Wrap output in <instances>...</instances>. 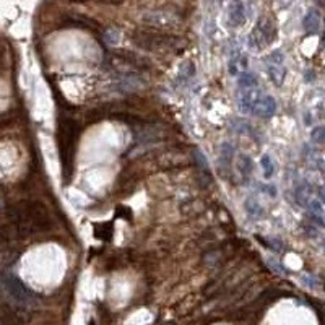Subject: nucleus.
Masks as SVG:
<instances>
[{"instance_id": "1", "label": "nucleus", "mask_w": 325, "mask_h": 325, "mask_svg": "<svg viewBox=\"0 0 325 325\" xmlns=\"http://www.w3.org/2000/svg\"><path fill=\"white\" fill-rule=\"evenodd\" d=\"M273 36H275L273 26H271L270 23L260 20L254 28V31H252V35H249V44L257 47V49H262V47H265L269 42H271Z\"/></svg>"}, {"instance_id": "2", "label": "nucleus", "mask_w": 325, "mask_h": 325, "mask_svg": "<svg viewBox=\"0 0 325 325\" xmlns=\"http://www.w3.org/2000/svg\"><path fill=\"white\" fill-rule=\"evenodd\" d=\"M3 286H5V289L10 293L12 298H15L17 301L26 303V304L31 303V299H33L31 291L28 289L20 280L15 278V276H12V275L5 276V278H3Z\"/></svg>"}, {"instance_id": "3", "label": "nucleus", "mask_w": 325, "mask_h": 325, "mask_svg": "<svg viewBox=\"0 0 325 325\" xmlns=\"http://www.w3.org/2000/svg\"><path fill=\"white\" fill-rule=\"evenodd\" d=\"M249 5L244 2H233L228 5V21L234 28H241L249 20V13H247Z\"/></svg>"}, {"instance_id": "4", "label": "nucleus", "mask_w": 325, "mask_h": 325, "mask_svg": "<svg viewBox=\"0 0 325 325\" xmlns=\"http://www.w3.org/2000/svg\"><path fill=\"white\" fill-rule=\"evenodd\" d=\"M264 96L260 93L259 88L254 90H241L239 93V108L244 114H254L255 104L259 103V99Z\"/></svg>"}, {"instance_id": "5", "label": "nucleus", "mask_w": 325, "mask_h": 325, "mask_svg": "<svg viewBox=\"0 0 325 325\" xmlns=\"http://www.w3.org/2000/svg\"><path fill=\"white\" fill-rule=\"evenodd\" d=\"M276 112V101L273 96L270 94H265L259 99V103L255 104L254 109V116L262 117V119H270Z\"/></svg>"}, {"instance_id": "6", "label": "nucleus", "mask_w": 325, "mask_h": 325, "mask_svg": "<svg viewBox=\"0 0 325 325\" xmlns=\"http://www.w3.org/2000/svg\"><path fill=\"white\" fill-rule=\"evenodd\" d=\"M320 21H322V18H320V12L315 10V8H310V10H307V13H306L304 18H303L304 31L307 33V35H315V33L320 30Z\"/></svg>"}, {"instance_id": "7", "label": "nucleus", "mask_w": 325, "mask_h": 325, "mask_svg": "<svg viewBox=\"0 0 325 325\" xmlns=\"http://www.w3.org/2000/svg\"><path fill=\"white\" fill-rule=\"evenodd\" d=\"M267 72H269L270 80L273 81V85L281 87L286 76V69L283 64H269L267 65Z\"/></svg>"}, {"instance_id": "8", "label": "nucleus", "mask_w": 325, "mask_h": 325, "mask_svg": "<svg viewBox=\"0 0 325 325\" xmlns=\"http://www.w3.org/2000/svg\"><path fill=\"white\" fill-rule=\"evenodd\" d=\"M237 87L241 90H254L259 88V78L252 72H242L237 76Z\"/></svg>"}, {"instance_id": "9", "label": "nucleus", "mask_w": 325, "mask_h": 325, "mask_svg": "<svg viewBox=\"0 0 325 325\" xmlns=\"http://www.w3.org/2000/svg\"><path fill=\"white\" fill-rule=\"evenodd\" d=\"M252 168H254V162H252L251 156L247 155H239L237 158V171L241 174V178L244 181H249L252 174Z\"/></svg>"}, {"instance_id": "10", "label": "nucleus", "mask_w": 325, "mask_h": 325, "mask_svg": "<svg viewBox=\"0 0 325 325\" xmlns=\"http://www.w3.org/2000/svg\"><path fill=\"white\" fill-rule=\"evenodd\" d=\"M260 164H262V169H264V176L267 179L269 178H271L273 176V173H275V162H273V160L269 156V155H264L260 158Z\"/></svg>"}, {"instance_id": "11", "label": "nucleus", "mask_w": 325, "mask_h": 325, "mask_svg": "<svg viewBox=\"0 0 325 325\" xmlns=\"http://www.w3.org/2000/svg\"><path fill=\"white\" fill-rule=\"evenodd\" d=\"M310 140L314 143H319V145H324L325 143V127H315L312 132H310Z\"/></svg>"}, {"instance_id": "12", "label": "nucleus", "mask_w": 325, "mask_h": 325, "mask_svg": "<svg viewBox=\"0 0 325 325\" xmlns=\"http://www.w3.org/2000/svg\"><path fill=\"white\" fill-rule=\"evenodd\" d=\"M265 262H267V265H269L270 269L275 271V273H278V275H288V270H286L278 260H275V259H271V257H269V259H267Z\"/></svg>"}, {"instance_id": "13", "label": "nucleus", "mask_w": 325, "mask_h": 325, "mask_svg": "<svg viewBox=\"0 0 325 325\" xmlns=\"http://www.w3.org/2000/svg\"><path fill=\"white\" fill-rule=\"evenodd\" d=\"M246 207H247V212H249V213L252 215V217H257V215H262L260 205L257 203L254 199H247Z\"/></svg>"}, {"instance_id": "14", "label": "nucleus", "mask_w": 325, "mask_h": 325, "mask_svg": "<svg viewBox=\"0 0 325 325\" xmlns=\"http://www.w3.org/2000/svg\"><path fill=\"white\" fill-rule=\"evenodd\" d=\"M195 161H197V166L200 171H203V173H208V162L205 160L203 153L202 151H195Z\"/></svg>"}, {"instance_id": "15", "label": "nucleus", "mask_w": 325, "mask_h": 325, "mask_svg": "<svg viewBox=\"0 0 325 325\" xmlns=\"http://www.w3.org/2000/svg\"><path fill=\"white\" fill-rule=\"evenodd\" d=\"M301 281H303L306 286H309V288H319V280L315 278L314 275L306 273V275L301 276Z\"/></svg>"}, {"instance_id": "16", "label": "nucleus", "mask_w": 325, "mask_h": 325, "mask_svg": "<svg viewBox=\"0 0 325 325\" xmlns=\"http://www.w3.org/2000/svg\"><path fill=\"white\" fill-rule=\"evenodd\" d=\"M221 156H223V160L226 161V162L231 161V158L234 156V148L229 145V143H223V146H221Z\"/></svg>"}, {"instance_id": "17", "label": "nucleus", "mask_w": 325, "mask_h": 325, "mask_svg": "<svg viewBox=\"0 0 325 325\" xmlns=\"http://www.w3.org/2000/svg\"><path fill=\"white\" fill-rule=\"evenodd\" d=\"M324 251H325V242H324Z\"/></svg>"}]
</instances>
